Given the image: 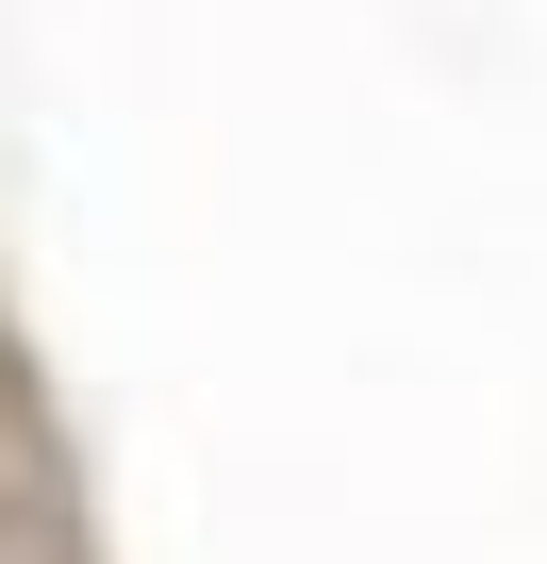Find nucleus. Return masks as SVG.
I'll list each match as a JSON object with an SVG mask.
<instances>
[{
    "label": "nucleus",
    "mask_w": 547,
    "mask_h": 564,
    "mask_svg": "<svg viewBox=\"0 0 547 564\" xmlns=\"http://www.w3.org/2000/svg\"><path fill=\"white\" fill-rule=\"evenodd\" d=\"M0 564H117V498H100V448L67 415V366L0 265Z\"/></svg>",
    "instance_id": "1"
}]
</instances>
